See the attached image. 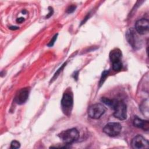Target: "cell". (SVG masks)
I'll use <instances>...</instances> for the list:
<instances>
[{"instance_id":"obj_17","label":"cell","mask_w":149,"mask_h":149,"mask_svg":"<svg viewBox=\"0 0 149 149\" xmlns=\"http://www.w3.org/2000/svg\"><path fill=\"white\" fill-rule=\"evenodd\" d=\"M76 9V6H70L67 10V12L68 13H72Z\"/></svg>"},{"instance_id":"obj_14","label":"cell","mask_w":149,"mask_h":149,"mask_svg":"<svg viewBox=\"0 0 149 149\" xmlns=\"http://www.w3.org/2000/svg\"><path fill=\"white\" fill-rule=\"evenodd\" d=\"M108 73H109V71H107V70H105L102 72V76H101V79H100V86L102 85L104 81V80H105V78L106 77L108 76Z\"/></svg>"},{"instance_id":"obj_12","label":"cell","mask_w":149,"mask_h":149,"mask_svg":"<svg viewBox=\"0 0 149 149\" xmlns=\"http://www.w3.org/2000/svg\"><path fill=\"white\" fill-rule=\"evenodd\" d=\"M101 101L102 102H104L105 104H106L107 105H108L112 108V107L114 105V104H115L116 100H110L106 97H102Z\"/></svg>"},{"instance_id":"obj_3","label":"cell","mask_w":149,"mask_h":149,"mask_svg":"<svg viewBox=\"0 0 149 149\" xmlns=\"http://www.w3.org/2000/svg\"><path fill=\"white\" fill-rule=\"evenodd\" d=\"M121 130L122 126L118 122L108 123L103 128V132L111 137H115L119 135Z\"/></svg>"},{"instance_id":"obj_2","label":"cell","mask_w":149,"mask_h":149,"mask_svg":"<svg viewBox=\"0 0 149 149\" xmlns=\"http://www.w3.org/2000/svg\"><path fill=\"white\" fill-rule=\"evenodd\" d=\"M114 109L113 116L119 120H125L127 117V108L126 104L122 101L116 100L112 107Z\"/></svg>"},{"instance_id":"obj_7","label":"cell","mask_w":149,"mask_h":149,"mask_svg":"<svg viewBox=\"0 0 149 149\" xmlns=\"http://www.w3.org/2000/svg\"><path fill=\"white\" fill-rule=\"evenodd\" d=\"M136 31L133 29H130L126 33V39L128 42L133 48L139 47L140 44V40L139 36L136 34Z\"/></svg>"},{"instance_id":"obj_9","label":"cell","mask_w":149,"mask_h":149,"mask_svg":"<svg viewBox=\"0 0 149 149\" xmlns=\"http://www.w3.org/2000/svg\"><path fill=\"white\" fill-rule=\"evenodd\" d=\"M73 97L72 95L69 93H65L61 100L62 107L65 109H68L72 107L73 105Z\"/></svg>"},{"instance_id":"obj_10","label":"cell","mask_w":149,"mask_h":149,"mask_svg":"<svg viewBox=\"0 0 149 149\" xmlns=\"http://www.w3.org/2000/svg\"><path fill=\"white\" fill-rule=\"evenodd\" d=\"M133 125L134 126L141 128L145 131L149 130V122L148 120H143L138 117H135L133 120Z\"/></svg>"},{"instance_id":"obj_4","label":"cell","mask_w":149,"mask_h":149,"mask_svg":"<svg viewBox=\"0 0 149 149\" xmlns=\"http://www.w3.org/2000/svg\"><path fill=\"white\" fill-rule=\"evenodd\" d=\"M105 108L101 104H95L91 105L88 109V115L92 118L97 119L105 113Z\"/></svg>"},{"instance_id":"obj_1","label":"cell","mask_w":149,"mask_h":149,"mask_svg":"<svg viewBox=\"0 0 149 149\" xmlns=\"http://www.w3.org/2000/svg\"><path fill=\"white\" fill-rule=\"evenodd\" d=\"M58 137L65 144H69L76 141L79 137V132L75 128L64 130L58 134Z\"/></svg>"},{"instance_id":"obj_19","label":"cell","mask_w":149,"mask_h":149,"mask_svg":"<svg viewBox=\"0 0 149 149\" xmlns=\"http://www.w3.org/2000/svg\"><path fill=\"white\" fill-rule=\"evenodd\" d=\"M24 20V18H23V17H19V18H17V19H16V22H17V23H22Z\"/></svg>"},{"instance_id":"obj_20","label":"cell","mask_w":149,"mask_h":149,"mask_svg":"<svg viewBox=\"0 0 149 149\" xmlns=\"http://www.w3.org/2000/svg\"><path fill=\"white\" fill-rule=\"evenodd\" d=\"M19 27H16V26H10V27H9V29H10V30H17V29H19Z\"/></svg>"},{"instance_id":"obj_6","label":"cell","mask_w":149,"mask_h":149,"mask_svg":"<svg viewBox=\"0 0 149 149\" xmlns=\"http://www.w3.org/2000/svg\"><path fill=\"white\" fill-rule=\"evenodd\" d=\"M149 22L147 19L142 18L137 20L135 24L136 31L141 35L146 34L148 33Z\"/></svg>"},{"instance_id":"obj_15","label":"cell","mask_w":149,"mask_h":149,"mask_svg":"<svg viewBox=\"0 0 149 149\" xmlns=\"http://www.w3.org/2000/svg\"><path fill=\"white\" fill-rule=\"evenodd\" d=\"M20 147V144L19 141H17L16 140H13L11 142V144H10L11 148H13V149L19 148Z\"/></svg>"},{"instance_id":"obj_11","label":"cell","mask_w":149,"mask_h":149,"mask_svg":"<svg viewBox=\"0 0 149 149\" xmlns=\"http://www.w3.org/2000/svg\"><path fill=\"white\" fill-rule=\"evenodd\" d=\"M122 52L118 48H115L113 50H112L109 53V59L113 63L116 61H121L122 58Z\"/></svg>"},{"instance_id":"obj_18","label":"cell","mask_w":149,"mask_h":149,"mask_svg":"<svg viewBox=\"0 0 149 149\" xmlns=\"http://www.w3.org/2000/svg\"><path fill=\"white\" fill-rule=\"evenodd\" d=\"M49 12L48 13V14L47 16H46L47 18H48V17H49L51 16H52V13H53V12H54L53 9H52V7H49Z\"/></svg>"},{"instance_id":"obj_13","label":"cell","mask_w":149,"mask_h":149,"mask_svg":"<svg viewBox=\"0 0 149 149\" xmlns=\"http://www.w3.org/2000/svg\"><path fill=\"white\" fill-rule=\"evenodd\" d=\"M122 63L121 61H116L112 63V68L113 70L119 71L122 69Z\"/></svg>"},{"instance_id":"obj_8","label":"cell","mask_w":149,"mask_h":149,"mask_svg":"<svg viewBox=\"0 0 149 149\" xmlns=\"http://www.w3.org/2000/svg\"><path fill=\"white\" fill-rule=\"evenodd\" d=\"M29 94V90L27 88H24L20 90L16 94L15 100L18 104H24L27 100Z\"/></svg>"},{"instance_id":"obj_16","label":"cell","mask_w":149,"mask_h":149,"mask_svg":"<svg viewBox=\"0 0 149 149\" xmlns=\"http://www.w3.org/2000/svg\"><path fill=\"white\" fill-rule=\"evenodd\" d=\"M57 36H58V34H55L54 37H53V38H52V39L50 41V42H49V43L48 44V46H49V47H52L53 45H54V42H55V40H56V38H57Z\"/></svg>"},{"instance_id":"obj_5","label":"cell","mask_w":149,"mask_h":149,"mask_svg":"<svg viewBox=\"0 0 149 149\" xmlns=\"http://www.w3.org/2000/svg\"><path fill=\"white\" fill-rule=\"evenodd\" d=\"M131 146L134 149H145L149 148V143L141 135H137L131 141Z\"/></svg>"}]
</instances>
